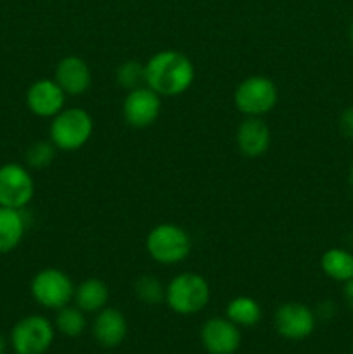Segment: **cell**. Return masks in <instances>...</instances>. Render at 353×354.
Returning <instances> with one entry per match:
<instances>
[{"mask_svg":"<svg viewBox=\"0 0 353 354\" xmlns=\"http://www.w3.org/2000/svg\"><path fill=\"white\" fill-rule=\"evenodd\" d=\"M196 69L192 61L179 50H161L144 64V83L159 97H176L192 86Z\"/></svg>","mask_w":353,"mask_h":354,"instance_id":"6da1fadb","label":"cell"},{"mask_svg":"<svg viewBox=\"0 0 353 354\" xmlns=\"http://www.w3.org/2000/svg\"><path fill=\"white\" fill-rule=\"evenodd\" d=\"M210 283L204 277L194 272H183L173 277L166 286L165 303L170 310L182 317L203 311L210 303Z\"/></svg>","mask_w":353,"mask_h":354,"instance_id":"7a4b0ae2","label":"cell"},{"mask_svg":"<svg viewBox=\"0 0 353 354\" xmlns=\"http://www.w3.org/2000/svg\"><path fill=\"white\" fill-rule=\"evenodd\" d=\"M48 135H51V142L59 151H80L92 138L93 120L85 109L64 107L61 113L52 118Z\"/></svg>","mask_w":353,"mask_h":354,"instance_id":"3957f363","label":"cell"},{"mask_svg":"<svg viewBox=\"0 0 353 354\" xmlns=\"http://www.w3.org/2000/svg\"><path fill=\"white\" fill-rule=\"evenodd\" d=\"M149 256L159 265H179L189 258L192 241L182 227L173 223L156 225L145 239Z\"/></svg>","mask_w":353,"mask_h":354,"instance_id":"277c9868","label":"cell"},{"mask_svg":"<svg viewBox=\"0 0 353 354\" xmlns=\"http://www.w3.org/2000/svg\"><path fill=\"white\" fill-rule=\"evenodd\" d=\"M279 90L273 80L253 75L242 80L234 92V104L244 116L262 118L277 106Z\"/></svg>","mask_w":353,"mask_h":354,"instance_id":"5b68a950","label":"cell"},{"mask_svg":"<svg viewBox=\"0 0 353 354\" xmlns=\"http://www.w3.org/2000/svg\"><path fill=\"white\" fill-rule=\"evenodd\" d=\"M55 327L42 315L21 318L10 330V346L16 354H45L54 344Z\"/></svg>","mask_w":353,"mask_h":354,"instance_id":"8992f818","label":"cell"},{"mask_svg":"<svg viewBox=\"0 0 353 354\" xmlns=\"http://www.w3.org/2000/svg\"><path fill=\"white\" fill-rule=\"evenodd\" d=\"M31 296L47 310H61L68 306L75 296V283L66 272L59 268L40 270L31 280Z\"/></svg>","mask_w":353,"mask_h":354,"instance_id":"52a82bcc","label":"cell"},{"mask_svg":"<svg viewBox=\"0 0 353 354\" xmlns=\"http://www.w3.org/2000/svg\"><path fill=\"white\" fill-rule=\"evenodd\" d=\"M35 196V182L23 165L7 162L0 166V206L23 209Z\"/></svg>","mask_w":353,"mask_h":354,"instance_id":"ba28073f","label":"cell"},{"mask_svg":"<svg viewBox=\"0 0 353 354\" xmlns=\"http://www.w3.org/2000/svg\"><path fill=\"white\" fill-rule=\"evenodd\" d=\"M273 325L280 337L287 341H303L310 337L317 325V315L301 303H284L277 310Z\"/></svg>","mask_w":353,"mask_h":354,"instance_id":"9c48e42d","label":"cell"},{"mask_svg":"<svg viewBox=\"0 0 353 354\" xmlns=\"http://www.w3.org/2000/svg\"><path fill=\"white\" fill-rule=\"evenodd\" d=\"M121 111L132 128H147L154 124L161 114V97L149 86H137L128 90Z\"/></svg>","mask_w":353,"mask_h":354,"instance_id":"30bf717a","label":"cell"},{"mask_svg":"<svg viewBox=\"0 0 353 354\" xmlns=\"http://www.w3.org/2000/svg\"><path fill=\"white\" fill-rule=\"evenodd\" d=\"M201 344L210 354H235L241 346V330L225 318H210L201 327Z\"/></svg>","mask_w":353,"mask_h":354,"instance_id":"8fae6325","label":"cell"},{"mask_svg":"<svg viewBox=\"0 0 353 354\" xmlns=\"http://www.w3.org/2000/svg\"><path fill=\"white\" fill-rule=\"evenodd\" d=\"M64 90L59 86L55 80L40 78L31 83L26 92V106L35 116L54 118L64 109L66 104Z\"/></svg>","mask_w":353,"mask_h":354,"instance_id":"7c38bea8","label":"cell"},{"mask_svg":"<svg viewBox=\"0 0 353 354\" xmlns=\"http://www.w3.org/2000/svg\"><path fill=\"white\" fill-rule=\"evenodd\" d=\"M55 82L59 83L66 95H83L92 85V71L90 66L78 55L62 57L55 66Z\"/></svg>","mask_w":353,"mask_h":354,"instance_id":"4fadbf2b","label":"cell"},{"mask_svg":"<svg viewBox=\"0 0 353 354\" xmlns=\"http://www.w3.org/2000/svg\"><path fill=\"white\" fill-rule=\"evenodd\" d=\"M128 324L125 315L116 308H104L96 313L92 324V335L99 346L106 349L118 348L127 339Z\"/></svg>","mask_w":353,"mask_h":354,"instance_id":"5bb4252c","label":"cell"},{"mask_svg":"<svg viewBox=\"0 0 353 354\" xmlns=\"http://www.w3.org/2000/svg\"><path fill=\"white\" fill-rule=\"evenodd\" d=\"M235 140H237V147L242 156L260 158L269 151L272 135H270V128L266 127L262 118L246 116V120L239 124Z\"/></svg>","mask_w":353,"mask_h":354,"instance_id":"9a60e30c","label":"cell"},{"mask_svg":"<svg viewBox=\"0 0 353 354\" xmlns=\"http://www.w3.org/2000/svg\"><path fill=\"white\" fill-rule=\"evenodd\" d=\"M26 232L23 209L0 206V254L14 251L21 244Z\"/></svg>","mask_w":353,"mask_h":354,"instance_id":"2e32d148","label":"cell"},{"mask_svg":"<svg viewBox=\"0 0 353 354\" xmlns=\"http://www.w3.org/2000/svg\"><path fill=\"white\" fill-rule=\"evenodd\" d=\"M75 306L83 313H99L107 306L109 301V287L99 279H87L75 287Z\"/></svg>","mask_w":353,"mask_h":354,"instance_id":"e0dca14e","label":"cell"},{"mask_svg":"<svg viewBox=\"0 0 353 354\" xmlns=\"http://www.w3.org/2000/svg\"><path fill=\"white\" fill-rule=\"evenodd\" d=\"M320 268L331 280L348 282L353 279V254L339 248L327 249L320 258Z\"/></svg>","mask_w":353,"mask_h":354,"instance_id":"ac0fdd59","label":"cell"},{"mask_svg":"<svg viewBox=\"0 0 353 354\" xmlns=\"http://www.w3.org/2000/svg\"><path fill=\"white\" fill-rule=\"evenodd\" d=\"M225 317L237 327H255L262 320V306L253 297L237 296L228 301L225 308Z\"/></svg>","mask_w":353,"mask_h":354,"instance_id":"d6986e66","label":"cell"},{"mask_svg":"<svg viewBox=\"0 0 353 354\" xmlns=\"http://www.w3.org/2000/svg\"><path fill=\"white\" fill-rule=\"evenodd\" d=\"M54 327L59 334L66 335V337H80L87 328L85 313L78 306H69L68 304V306L57 310Z\"/></svg>","mask_w":353,"mask_h":354,"instance_id":"ffe728a7","label":"cell"},{"mask_svg":"<svg viewBox=\"0 0 353 354\" xmlns=\"http://www.w3.org/2000/svg\"><path fill=\"white\" fill-rule=\"evenodd\" d=\"M134 292L141 303L156 306L165 301L166 286H163L161 280L152 275H141L134 283Z\"/></svg>","mask_w":353,"mask_h":354,"instance_id":"44dd1931","label":"cell"},{"mask_svg":"<svg viewBox=\"0 0 353 354\" xmlns=\"http://www.w3.org/2000/svg\"><path fill=\"white\" fill-rule=\"evenodd\" d=\"M55 145L51 140H38L28 147L26 154H24V161L30 168L33 169H44L52 165L55 158Z\"/></svg>","mask_w":353,"mask_h":354,"instance_id":"7402d4cb","label":"cell"},{"mask_svg":"<svg viewBox=\"0 0 353 354\" xmlns=\"http://www.w3.org/2000/svg\"><path fill=\"white\" fill-rule=\"evenodd\" d=\"M116 83L127 90H134L144 83V64L138 61H125L116 68Z\"/></svg>","mask_w":353,"mask_h":354,"instance_id":"603a6c76","label":"cell"},{"mask_svg":"<svg viewBox=\"0 0 353 354\" xmlns=\"http://www.w3.org/2000/svg\"><path fill=\"white\" fill-rule=\"evenodd\" d=\"M338 127L343 137L353 140V106L346 107V109L343 111L341 116H339Z\"/></svg>","mask_w":353,"mask_h":354,"instance_id":"cb8c5ba5","label":"cell"},{"mask_svg":"<svg viewBox=\"0 0 353 354\" xmlns=\"http://www.w3.org/2000/svg\"><path fill=\"white\" fill-rule=\"evenodd\" d=\"M343 294H345L346 304L350 306V310L353 311V279L345 282V289H343Z\"/></svg>","mask_w":353,"mask_h":354,"instance_id":"d4e9b609","label":"cell"},{"mask_svg":"<svg viewBox=\"0 0 353 354\" xmlns=\"http://www.w3.org/2000/svg\"><path fill=\"white\" fill-rule=\"evenodd\" d=\"M6 353V339L2 337V334H0V354Z\"/></svg>","mask_w":353,"mask_h":354,"instance_id":"484cf974","label":"cell"},{"mask_svg":"<svg viewBox=\"0 0 353 354\" xmlns=\"http://www.w3.org/2000/svg\"><path fill=\"white\" fill-rule=\"evenodd\" d=\"M350 185H352V189H353V165H352V168H350Z\"/></svg>","mask_w":353,"mask_h":354,"instance_id":"4316f807","label":"cell"},{"mask_svg":"<svg viewBox=\"0 0 353 354\" xmlns=\"http://www.w3.org/2000/svg\"><path fill=\"white\" fill-rule=\"evenodd\" d=\"M350 41H352V45H353V24H352V28H350Z\"/></svg>","mask_w":353,"mask_h":354,"instance_id":"83f0119b","label":"cell"},{"mask_svg":"<svg viewBox=\"0 0 353 354\" xmlns=\"http://www.w3.org/2000/svg\"><path fill=\"white\" fill-rule=\"evenodd\" d=\"M352 354H353V348H352Z\"/></svg>","mask_w":353,"mask_h":354,"instance_id":"f1b7e54d","label":"cell"}]
</instances>
